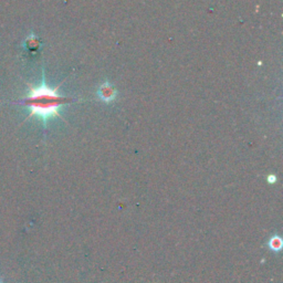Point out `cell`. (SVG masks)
Masks as SVG:
<instances>
[{
  "label": "cell",
  "instance_id": "obj_1",
  "mask_svg": "<svg viewBox=\"0 0 283 283\" xmlns=\"http://www.w3.org/2000/svg\"><path fill=\"white\" fill-rule=\"evenodd\" d=\"M29 91L26 98L15 101L14 104L23 105L28 108L29 115L26 121L30 117H37L42 122L44 130L48 128V122L51 119H62L60 109L66 104L72 103L74 99L65 96L58 92V87H50L45 82L44 72L42 75V81L39 86L33 87L28 84Z\"/></svg>",
  "mask_w": 283,
  "mask_h": 283
},
{
  "label": "cell",
  "instance_id": "obj_3",
  "mask_svg": "<svg viewBox=\"0 0 283 283\" xmlns=\"http://www.w3.org/2000/svg\"><path fill=\"white\" fill-rule=\"evenodd\" d=\"M0 283H3V282H2V280H1V279H0Z\"/></svg>",
  "mask_w": 283,
  "mask_h": 283
},
{
  "label": "cell",
  "instance_id": "obj_2",
  "mask_svg": "<svg viewBox=\"0 0 283 283\" xmlns=\"http://www.w3.org/2000/svg\"><path fill=\"white\" fill-rule=\"evenodd\" d=\"M98 95L100 100H102L105 103H111L114 100L116 99L117 91L115 87H112L109 83H103L101 84L98 88Z\"/></svg>",
  "mask_w": 283,
  "mask_h": 283
}]
</instances>
